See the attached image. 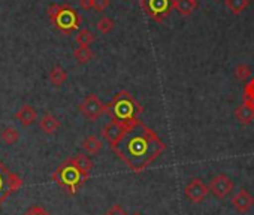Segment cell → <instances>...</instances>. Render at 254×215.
I'll use <instances>...</instances> for the list:
<instances>
[{"label":"cell","instance_id":"9a60e30c","mask_svg":"<svg viewBox=\"0 0 254 215\" xmlns=\"http://www.w3.org/2000/svg\"><path fill=\"white\" fill-rule=\"evenodd\" d=\"M196 6L197 2H194V0H174V9L183 17L191 15Z\"/></svg>","mask_w":254,"mask_h":215},{"label":"cell","instance_id":"3957f363","mask_svg":"<svg viewBox=\"0 0 254 215\" xmlns=\"http://www.w3.org/2000/svg\"><path fill=\"white\" fill-rule=\"evenodd\" d=\"M87 179H90V173L79 170L70 161V159L64 160L53 173V181L72 196L79 191V188L87 182Z\"/></svg>","mask_w":254,"mask_h":215},{"label":"cell","instance_id":"4316f807","mask_svg":"<svg viewBox=\"0 0 254 215\" xmlns=\"http://www.w3.org/2000/svg\"><path fill=\"white\" fill-rule=\"evenodd\" d=\"M111 3V0H93V9L96 12H103Z\"/></svg>","mask_w":254,"mask_h":215},{"label":"cell","instance_id":"d4e9b609","mask_svg":"<svg viewBox=\"0 0 254 215\" xmlns=\"http://www.w3.org/2000/svg\"><path fill=\"white\" fill-rule=\"evenodd\" d=\"M244 99L254 109V78L250 81V84L245 85V96H244Z\"/></svg>","mask_w":254,"mask_h":215},{"label":"cell","instance_id":"44dd1931","mask_svg":"<svg viewBox=\"0 0 254 215\" xmlns=\"http://www.w3.org/2000/svg\"><path fill=\"white\" fill-rule=\"evenodd\" d=\"M75 41H76L78 47H82V45L90 47V44H93V42L96 41V36H94V33L90 32L88 29H81V30L78 32Z\"/></svg>","mask_w":254,"mask_h":215},{"label":"cell","instance_id":"277c9868","mask_svg":"<svg viewBox=\"0 0 254 215\" xmlns=\"http://www.w3.org/2000/svg\"><path fill=\"white\" fill-rule=\"evenodd\" d=\"M48 18L53 21V24L64 35H70L72 32L78 30L81 27L82 18L79 15V12L72 8L69 3H53L48 6L47 9Z\"/></svg>","mask_w":254,"mask_h":215},{"label":"cell","instance_id":"cb8c5ba5","mask_svg":"<svg viewBox=\"0 0 254 215\" xmlns=\"http://www.w3.org/2000/svg\"><path fill=\"white\" fill-rule=\"evenodd\" d=\"M233 73H235V76H236L239 81H247V79L251 76V69H250V66L241 63V64H238V66L235 67Z\"/></svg>","mask_w":254,"mask_h":215},{"label":"cell","instance_id":"4fadbf2b","mask_svg":"<svg viewBox=\"0 0 254 215\" xmlns=\"http://www.w3.org/2000/svg\"><path fill=\"white\" fill-rule=\"evenodd\" d=\"M235 118L238 120V123L247 126V124H251V121L254 120V109L253 108L244 102L241 106L236 108V111H235Z\"/></svg>","mask_w":254,"mask_h":215},{"label":"cell","instance_id":"484cf974","mask_svg":"<svg viewBox=\"0 0 254 215\" xmlns=\"http://www.w3.org/2000/svg\"><path fill=\"white\" fill-rule=\"evenodd\" d=\"M23 215H51V214H50V211L45 209L44 206H41V205H33V206H30Z\"/></svg>","mask_w":254,"mask_h":215},{"label":"cell","instance_id":"7a4b0ae2","mask_svg":"<svg viewBox=\"0 0 254 215\" xmlns=\"http://www.w3.org/2000/svg\"><path fill=\"white\" fill-rule=\"evenodd\" d=\"M142 112V105L135 99L132 93L126 90L117 93L108 105V115L111 117V121H118L123 124H129L139 120V115Z\"/></svg>","mask_w":254,"mask_h":215},{"label":"cell","instance_id":"5b68a950","mask_svg":"<svg viewBox=\"0 0 254 215\" xmlns=\"http://www.w3.org/2000/svg\"><path fill=\"white\" fill-rule=\"evenodd\" d=\"M24 185V179L0 160V206Z\"/></svg>","mask_w":254,"mask_h":215},{"label":"cell","instance_id":"6da1fadb","mask_svg":"<svg viewBox=\"0 0 254 215\" xmlns=\"http://www.w3.org/2000/svg\"><path fill=\"white\" fill-rule=\"evenodd\" d=\"M111 148L133 173H141L154 163L168 147L153 129L138 120Z\"/></svg>","mask_w":254,"mask_h":215},{"label":"cell","instance_id":"83f0119b","mask_svg":"<svg viewBox=\"0 0 254 215\" xmlns=\"http://www.w3.org/2000/svg\"><path fill=\"white\" fill-rule=\"evenodd\" d=\"M105 215H129L126 212V209L121 206V205H112L106 212H105Z\"/></svg>","mask_w":254,"mask_h":215},{"label":"cell","instance_id":"f546056e","mask_svg":"<svg viewBox=\"0 0 254 215\" xmlns=\"http://www.w3.org/2000/svg\"><path fill=\"white\" fill-rule=\"evenodd\" d=\"M132 215H141L139 212H135V214H132Z\"/></svg>","mask_w":254,"mask_h":215},{"label":"cell","instance_id":"9c48e42d","mask_svg":"<svg viewBox=\"0 0 254 215\" xmlns=\"http://www.w3.org/2000/svg\"><path fill=\"white\" fill-rule=\"evenodd\" d=\"M233 181L224 175V173H218V175H214L211 179H209V184H208V190L217 197V199H224L227 197L232 191H233Z\"/></svg>","mask_w":254,"mask_h":215},{"label":"cell","instance_id":"52a82bcc","mask_svg":"<svg viewBox=\"0 0 254 215\" xmlns=\"http://www.w3.org/2000/svg\"><path fill=\"white\" fill-rule=\"evenodd\" d=\"M78 108H79V112L90 121H96L102 115L108 114V105H105L96 94L85 96Z\"/></svg>","mask_w":254,"mask_h":215},{"label":"cell","instance_id":"8fae6325","mask_svg":"<svg viewBox=\"0 0 254 215\" xmlns=\"http://www.w3.org/2000/svg\"><path fill=\"white\" fill-rule=\"evenodd\" d=\"M232 206L241 212V214H247L253 206H254V197L250 191H247L245 188L239 190L233 197H232Z\"/></svg>","mask_w":254,"mask_h":215},{"label":"cell","instance_id":"7c38bea8","mask_svg":"<svg viewBox=\"0 0 254 215\" xmlns=\"http://www.w3.org/2000/svg\"><path fill=\"white\" fill-rule=\"evenodd\" d=\"M15 120H18L21 123L23 127H30L32 124L36 123L38 120V114L35 111V108L32 105H24L15 114Z\"/></svg>","mask_w":254,"mask_h":215},{"label":"cell","instance_id":"e0dca14e","mask_svg":"<svg viewBox=\"0 0 254 215\" xmlns=\"http://www.w3.org/2000/svg\"><path fill=\"white\" fill-rule=\"evenodd\" d=\"M50 81L56 85V87H62L66 84L67 81V72L66 69H63L62 66H54L50 72Z\"/></svg>","mask_w":254,"mask_h":215},{"label":"cell","instance_id":"f1b7e54d","mask_svg":"<svg viewBox=\"0 0 254 215\" xmlns=\"http://www.w3.org/2000/svg\"><path fill=\"white\" fill-rule=\"evenodd\" d=\"M79 6L84 11H90L93 9V0H79Z\"/></svg>","mask_w":254,"mask_h":215},{"label":"cell","instance_id":"1f68e13d","mask_svg":"<svg viewBox=\"0 0 254 215\" xmlns=\"http://www.w3.org/2000/svg\"><path fill=\"white\" fill-rule=\"evenodd\" d=\"M215 2H218V0H215Z\"/></svg>","mask_w":254,"mask_h":215},{"label":"cell","instance_id":"30bf717a","mask_svg":"<svg viewBox=\"0 0 254 215\" xmlns=\"http://www.w3.org/2000/svg\"><path fill=\"white\" fill-rule=\"evenodd\" d=\"M209 190L208 185H205V182L199 178H193L184 188V194L186 197L193 202V203H200L205 200V197L208 196Z\"/></svg>","mask_w":254,"mask_h":215},{"label":"cell","instance_id":"ba28073f","mask_svg":"<svg viewBox=\"0 0 254 215\" xmlns=\"http://www.w3.org/2000/svg\"><path fill=\"white\" fill-rule=\"evenodd\" d=\"M136 121H138V120H136ZM136 121L129 123V124H123V123H118V121H109V123H106V124L102 127V130H100L102 138H103L111 147H114V145L127 133V130H129Z\"/></svg>","mask_w":254,"mask_h":215},{"label":"cell","instance_id":"ac0fdd59","mask_svg":"<svg viewBox=\"0 0 254 215\" xmlns=\"http://www.w3.org/2000/svg\"><path fill=\"white\" fill-rule=\"evenodd\" d=\"M73 57L76 58V61H78L79 64H87V63H90V61L93 60L94 53H93V50H91L90 47L82 45V47H78V48L73 51Z\"/></svg>","mask_w":254,"mask_h":215},{"label":"cell","instance_id":"d6986e66","mask_svg":"<svg viewBox=\"0 0 254 215\" xmlns=\"http://www.w3.org/2000/svg\"><path fill=\"white\" fill-rule=\"evenodd\" d=\"M70 161L82 172L85 173H90L91 169H93V161L90 160L88 156H84V154H76L73 157H70Z\"/></svg>","mask_w":254,"mask_h":215},{"label":"cell","instance_id":"4dcf8cb0","mask_svg":"<svg viewBox=\"0 0 254 215\" xmlns=\"http://www.w3.org/2000/svg\"><path fill=\"white\" fill-rule=\"evenodd\" d=\"M194 2H197V0H194Z\"/></svg>","mask_w":254,"mask_h":215},{"label":"cell","instance_id":"8992f818","mask_svg":"<svg viewBox=\"0 0 254 215\" xmlns=\"http://www.w3.org/2000/svg\"><path fill=\"white\" fill-rule=\"evenodd\" d=\"M142 11L156 23L165 21L174 9V0H141Z\"/></svg>","mask_w":254,"mask_h":215},{"label":"cell","instance_id":"2e32d148","mask_svg":"<svg viewBox=\"0 0 254 215\" xmlns=\"http://www.w3.org/2000/svg\"><path fill=\"white\" fill-rule=\"evenodd\" d=\"M82 148H84L88 154H97V153L102 151L103 142H102L97 136L91 135V136H88V138H85V139L82 141Z\"/></svg>","mask_w":254,"mask_h":215},{"label":"cell","instance_id":"ffe728a7","mask_svg":"<svg viewBox=\"0 0 254 215\" xmlns=\"http://www.w3.org/2000/svg\"><path fill=\"white\" fill-rule=\"evenodd\" d=\"M20 139V132L14 127H6L0 133V141L5 142L6 145H14Z\"/></svg>","mask_w":254,"mask_h":215},{"label":"cell","instance_id":"5bb4252c","mask_svg":"<svg viewBox=\"0 0 254 215\" xmlns=\"http://www.w3.org/2000/svg\"><path fill=\"white\" fill-rule=\"evenodd\" d=\"M39 127L45 135H54L59 129H60V121L57 120L56 115L53 114H45L41 120H39Z\"/></svg>","mask_w":254,"mask_h":215},{"label":"cell","instance_id":"7402d4cb","mask_svg":"<svg viewBox=\"0 0 254 215\" xmlns=\"http://www.w3.org/2000/svg\"><path fill=\"white\" fill-rule=\"evenodd\" d=\"M226 6L229 8L230 12L233 14H241L242 11L247 9L248 0H226Z\"/></svg>","mask_w":254,"mask_h":215},{"label":"cell","instance_id":"d6a6232c","mask_svg":"<svg viewBox=\"0 0 254 215\" xmlns=\"http://www.w3.org/2000/svg\"><path fill=\"white\" fill-rule=\"evenodd\" d=\"M126 2H127V0H126Z\"/></svg>","mask_w":254,"mask_h":215},{"label":"cell","instance_id":"603a6c76","mask_svg":"<svg viewBox=\"0 0 254 215\" xmlns=\"http://www.w3.org/2000/svg\"><path fill=\"white\" fill-rule=\"evenodd\" d=\"M96 27H97V30H99L100 33L108 35V33H109V32H112V29L115 27V23H114V20H112V18H109V17H103V18H100V20H99V23L96 24Z\"/></svg>","mask_w":254,"mask_h":215}]
</instances>
